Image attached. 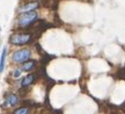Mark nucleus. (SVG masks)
Returning <instances> with one entry per match:
<instances>
[{
  "label": "nucleus",
  "mask_w": 125,
  "mask_h": 114,
  "mask_svg": "<svg viewBox=\"0 0 125 114\" xmlns=\"http://www.w3.org/2000/svg\"><path fill=\"white\" fill-rule=\"evenodd\" d=\"M36 19H37V14L35 11L24 12L18 18V23H19L21 26H23V27H26V26L32 25Z\"/></svg>",
  "instance_id": "1"
},
{
  "label": "nucleus",
  "mask_w": 125,
  "mask_h": 114,
  "mask_svg": "<svg viewBox=\"0 0 125 114\" xmlns=\"http://www.w3.org/2000/svg\"><path fill=\"white\" fill-rule=\"evenodd\" d=\"M31 50L27 48H23V49H19V50L15 51L14 54H12V60H14L15 63H25L27 60L31 58Z\"/></svg>",
  "instance_id": "2"
},
{
  "label": "nucleus",
  "mask_w": 125,
  "mask_h": 114,
  "mask_svg": "<svg viewBox=\"0 0 125 114\" xmlns=\"http://www.w3.org/2000/svg\"><path fill=\"white\" fill-rule=\"evenodd\" d=\"M32 36L29 34H16L10 36L9 38V43L12 45H25V44L31 41Z\"/></svg>",
  "instance_id": "3"
},
{
  "label": "nucleus",
  "mask_w": 125,
  "mask_h": 114,
  "mask_svg": "<svg viewBox=\"0 0 125 114\" xmlns=\"http://www.w3.org/2000/svg\"><path fill=\"white\" fill-rule=\"evenodd\" d=\"M38 6H40V5H38L37 2H28V3H26V5H24V6H21V8H19V11L23 12V14L24 12L34 11Z\"/></svg>",
  "instance_id": "4"
},
{
  "label": "nucleus",
  "mask_w": 125,
  "mask_h": 114,
  "mask_svg": "<svg viewBox=\"0 0 125 114\" xmlns=\"http://www.w3.org/2000/svg\"><path fill=\"white\" fill-rule=\"evenodd\" d=\"M19 102V100H18V96L16 94H9L8 96L6 97V105L8 106H15L17 103Z\"/></svg>",
  "instance_id": "5"
},
{
  "label": "nucleus",
  "mask_w": 125,
  "mask_h": 114,
  "mask_svg": "<svg viewBox=\"0 0 125 114\" xmlns=\"http://www.w3.org/2000/svg\"><path fill=\"white\" fill-rule=\"evenodd\" d=\"M6 56H7V48H6V47H3L2 54H1V58H0V73H2V72H3V68H5Z\"/></svg>",
  "instance_id": "6"
},
{
  "label": "nucleus",
  "mask_w": 125,
  "mask_h": 114,
  "mask_svg": "<svg viewBox=\"0 0 125 114\" xmlns=\"http://www.w3.org/2000/svg\"><path fill=\"white\" fill-rule=\"evenodd\" d=\"M33 82H34V75H27V76L25 77L23 81H21V85L23 86V87H25V86L31 85Z\"/></svg>",
  "instance_id": "7"
},
{
  "label": "nucleus",
  "mask_w": 125,
  "mask_h": 114,
  "mask_svg": "<svg viewBox=\"0 0 125 114\" xmlns=\"http://www.w3.org/2000/svg\"><path fill=\"white\" fill-rule=\"evenodd\" d=\"M35 62L34 60H29V62H25V63L23 64V67H21V69L23 71H31V69L33 68L35 66Z\"/></svg>",
  "instance_id": "8"
},
{
  "label": "nucleus",
  "mask_w": 125,
  "mask_h": 114,
  "mask_svg": "<svg viewBox=\"0 0 125 114\" xmlns=\"http://www.w3.org/2000/svg\"><path fill=\"white\" fill-rule=\"evenodd\" d=\"M27 113H28V107H21L14 112V114H27Z\"/></svg>",
  "instance_id": "9"
},
{
  "label": "nucleus",
  "mask_w": 125,
  "mask_h": 114,
  "mask_svg": "<svg viewBox=\"0 0 125 114\" xmlns=\"http://www.w3.org/2000/svg\"><path fill=\"white\" fill-rule=\"evenodd\" d=\"M21 69H15V71H14V74H12V75H14L15 77H19V76H21Z\"/></svg>",
  "instance_id": "10"
}]
</instances>
